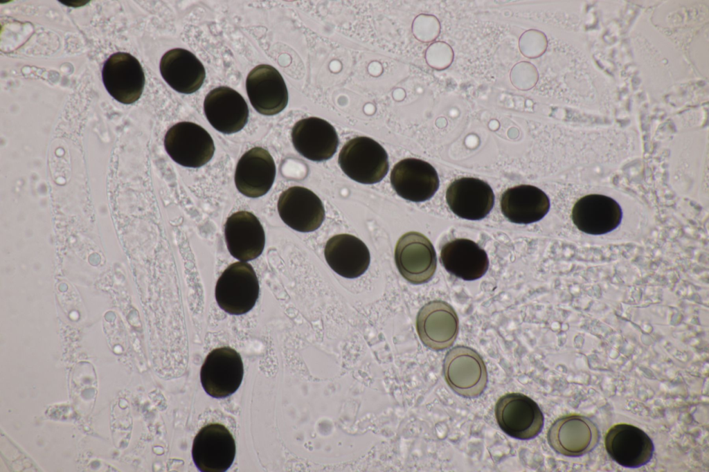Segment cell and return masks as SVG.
Wrapping results in <instances>:
<instances>
[{
    "mask_svg": "<svg viewBox=\"0 0 709 472\" xmlns=\"http://www.w3.org/2000/svg\"><path fill=\"white\" fill-rule=\"evenodd\" d=\"M243 375L241 356L229 347L212 350L200 370L203 388L210 397L219 399L235 392L241 385Z\"/></svg>",
    "mask_w": 709,
    "mask_h": 472,
    "instance_id": "8992f818",
    "label": "cell"
},
{
    "mask_svg": "<svg viewBox=\"0 0 709 472\" xmlns=\"http://www.w3.org/2000/svg\"><path fill=\"white\" fill-rule=\"evenodd\" d=\"M291 140L300 154L316 162L332 158L339 145L334 127L318 117H309L296 122L291 130Z\"/></svg>",
    "mask_w": 709,
    "mask_h": 472,
    "instance_id": "e0dca14e",
    "label": "cell"
},
{
    "mask_svg": "<svg viewBox=\"0 0 709 472\" xmlns=\"http://www.w3.org/2000/svg\"><path fill=\"white\" fill-rule=\"evenodd\" d=\"M440 262L449 273L467 281L481 278L489 267L485 250L474 241L464 238L446 243L441 249Z\"/></svg>",
    "mask_w": 709,
    "mask_h": 472,
    "instance_id": "603a6c76",
    "label": "cell"
},
{
    "mask_svg": "<svg viewBox=\"0 0 709 472\" xmlns=\"http://www.w3.org/2000/svg\"><path fill=\"white\" fill-rule=\"evenodd\" d=\"M500 203L503 215L516 224L538 221L550 208V201L546 193L530 185L508 188L501 195Z\"/></svg>",
    "mask_w": 709,
    "mask_h": 472,
    "instance_id": "d4e9b609",
    "label": "cell"
},
{
    "mask_svg": "<svg viewBox=\"0 0 709 472\" xmlns=\"http://www.w3.org/2000/svg\"><path fill=\"white\" fill-rule=\"evenodd\" d=\"M215 296L219 307L229 314L251 310L259 296L258 280L251 265L241 261L230 264L217 280Z\"/></svg>",
    "mask_w": 709,
    "mask_h": 472,
    "instance_id": "7a4b0ae2",
    "label": "cell"
},
{
    "mask_svg": "<svg viewBox=\"0 0 709 472\" xmlns=\"http://www.w3.org/2000/svg\"><path fill=\"white\" fill-rule=\"evenodd\" d=\"M446 200L457 216L469 220H480L491 211L494 194L485 181L473 177L454 180L447 188Z\"/></svg>",
    "mask_w": 709,
    "mask_h": 472,
    "instance_id": "2e32d148",
    "label": "cell"
},
{
    "mask_svg": "<svg viewBox=\"0 0 709 472\" xmlns=\"http://www.w3.org/2000/svg\"><path fill=\"white\" fill-rule=\"evenodd\" d=\"M548 40L544 33L537 29H529L521 34L519 39V48L521 54L530 59L537 58L546 51Z\"/></svg>",
    "mask_w": 709,
    "mask_h": 472,
    "instance_id": "484cf974",
    "label": "cell"
},
{
    "mask_svg": "<svg viewBox=\"0 0 709 472\" xmlns=\"http://www.w3.org/2000/svg\"><path fill=\"white\" fill-rule=\"evenodd\" d=\"M622 219L619 204L602 194H589L574 205L572 219L581 231L590 235H602L616 228Z\"/></svg>",
    "mask_w": 709,
    "mask_h": 472,
    "instance_id": "44dd1931",
    "label": "cell"
},
{
    "mask_svg": "<svg viewBox=\"0 0 709 472\" xmlns=\"http://www.w3.org/2000/svg\"><path fill=\"white\" fill-rule=\"evenodd\" d=\"M164 146L174 161L194 168L207 163L215 152L210 135L202 127L191 122H180L172 126L165 134Z\"/></svg>",
    "mask_w": 709,
    "mask_h": 472,
    "instance_id": "277c9868",
    "label": "cell"
},
{
    "mask_svg": "<svg viewBox=\"0 0 709 472\" xmlns=\"http://www.w3.org/2000/svg\"><path fill=\"white\" fill-rule=\"evenodd\" d=\"M235 439L222 424L215 423L202 427L192 443V457L197 468L203 472H224L232 465L235 456Z\"/></svg>",
    "mask_w": 709,
    "mask_h": 472,
    "instance_id": "52a82bcc",
    "label": "cell"
},
{
    "mask_svg": "<svg viewBox=\"0 0 709 472\" xmlns=\"http://www.w3.org/2000/svg\"><path fill=\"white\" fill-rule=\"evenodd\" d=\"M605 448L617 464L635 469L647 464L654 454V444L642 429L628 424H618L607 431Z\"/></svg>",
    "mask_w": 709,
    "mask_h": 472,
    "instance_id": "8fae6325",
    "label": "cell"
},
{
    "mask_svg": "<svg viewBox=\"0 0 709 472\" xmlns=\"http://www.w3.org/2000/svg\"><path fill=\"white\" fill-rule=\"evenodd\" d=\"M339 165L351 179L363 184L381 181L388 171L386 151L377 141L367 136L349 140L341 149Z\"/></svg>",
    "mask_w": 709,
    "mask_h": 472,
    "instance_id": "6da1fadb",
    "label": "cell"
},
{
    "mask_svg": "<svg viewBox=\"0 0 709 472\" xmlns=\"http://www.w3.org/2000/svg\"><path fill=\"white\" fill-rule=\"evenodd\" d=\"M324 255L330 268L346 278L361 276L370 262V251L366 245L350 234H339L330 237L325 246Z\"/></svg>",
    "mask_w": 709,
    "mask_h": 472,
    "instance_id": "7402d4cb",
    "label": "cell"
},
{
    "mask_svg": "<svg viewBox=\"0 0 709 472\" xmlns=\"http://www.w3.org/2000/svg\"><path fill=\"white\" fill-rule=\"evenodd\" d=\"M443 372L450 388L464 397L480 396L487 383V372L482 357L468 347L456 346L450 350L444 360Z\"/></svg>",
    "mask_w": 709,
    "mask_h": 472,
    "instance_id": "3957f363",
    "label": "cell"
},
{
    "mask_svg": "<svg viewBox=\"0 0 709 472\" xmlns=\"http://www.w3.org/2000/svg\"><path fill=\"white\" fill-rule=\"evenodd\" d=\"M416 329L425 346L433 350H443L451 347L456 339L458 318L447 302L431 301L419 311Z\"/></svg>",
    "mask_w": 709,
    "mask_h": 472,
    "instance_id": "5bb4252c",
    "label": "cell"
},
{
    "mask_svg": "<svg viewBox=\"0 0 709 472\" xmlns=\"http://www.w3.org/2000/svg\"><path fill=\"white\" fill-rule=\"evenodd\" d=\"M276 176V165L269 152L260 147L246 152L235 172V183L242 194L256 198L267 194Z\"/></svg>",
    "mask_w": 709,
    "mask_h": 472,
    "instance_id": "ffe728a7",
    "label": "cell"
},
{
    "mask_svg": "<svg viewBox=\"0 0 709 472\" xmlns=\"http://www.w3.org/2000/svg\"><path fill=\"white\" fill-rule=\"evenodd\" d=\"M246 89L251 104L261 114H277L287 105L288 91L284 79L271 65L253 68L247 75Z\"/></svg>",
    "mask_w": 709,
    "mask_h": 472,
    "instance_id": "9a60e30c",
    "label": "cell"
},
{
    "mask_svg": "<svg viewBox=\"0 0 709 472\" xmlns=\"http://www.w3.org/2000/svg\"><path fill=\"white\" fill-rule=\"evenodd\" d=\"M278 211L285 224L302 233L318 229L325 215L321 199L314 192L302 186H292L281 193Z\"/></svg>",
    "mask_w": 709,
    "mask_h": 472,
    "instance_id": "7c38bea8",
    "label": "cell"
},
{
    "mask_svg": "<svg viewBox=\"0 0 709 472\" xmlns=\"http://www.w3.org/2000/svg\"><path fill=\"white\" fill-rule=\"evenodd\" d=\"M454 57L453 48L445 42H435L429 47L427 53L429 65L438 70H445L449 67Z\"/></svg>",
    "mask_w": 709,
    "mask_h": 472,
    "instance_id": "83f0119b",
    "label": "cell"
},
{
    "mask_svg": "<svg viewBox=\"0 0 709 472\" xmlns=\"http://www.w3.org/2000/svg\"><path fill=\"white\" fill-rule=\"evenodd\" d=\"M391 183L402 198L422 202L431 199L439 188L435 168L428 162L407 158L397 163L391 172Z\"/></svg>",
    "mask_w": 709,
    "mask_h": 472,
    "instance_id": "4fadbf2b",
    "label": "cell"
},
{
    "mask_svg": "<svg viewBox=\"0 0 709 472\" xmlns=\"http://www.w3.org/2000/svg\"><path fill=\"white\" fill-rule=\"evenodd\" d=\"M160 72L174 90L187 94L199 89L206 78L202 63L193 53L183 48L167 51L161 57Z\"/></svg>",
    "mask_w": 709,
    "mask_h": 472,
    "instance_id": "cb8c5ba5",
    "label": "cell"
},
{
    "mask_svg": "<svg viewBox=\"0 0 709 472\" xmlns=\"http://www.w3.org/2000/svg\"><path fill=\"white\" fill-rule=\"evenodd\" d=\"M600 437L595 424L580 415H568L557 419L547 435L548 442L555 452L572 457L591 452L598 444Z\"/></svg>",
    "mask_w": 709,
    "mask_h": 472,
    "instance_id": "9c48e42d",
    "label": "cell"
},
{
    "mask_svg": "<svg viewBox=\"0 0 709 472\" xmlns=\"http://www.w3.org/2000/svg\"><path fill=\"white\" fill-rule=\"evenodd\" d=\"M102 78L108 93L125 105L137 101L145 85V75L140 62L125 52H117L109 57L102 66Z\"/></svg>",
    "mask_w": 709,
    "mask_h": 472,
    "instance_id": "30bf717a",
    "label": "cell"
},
{
    "mask_svg": "<svg viewBox=\"0 0 709 472\" xmlns=\"http://www.w3.org/2000/svg\"><path fill=\"white\" fill-rule=\"evenodd\" d=\"M204 110L210 124L223 134L237 132L248 121L249 109L245 100L228 87L212 89L204 99Z\"/></svg>",
    "mask_w": 709,
    "mask_h": 472,
    "instance_id": "ac0fdd59",
    "label": "cell"
},
{
    "mask_svg": "<svg viewBox=\"0 0 709 472\" xmlns=\"http://www.w3.org/2000/svg\"><path fill=\"white\" fill-rule=\"evenodd\" d=\"M224 236L230 254L241 262L257 258L264 248L263 227L250 212L238 211L229 216L224 225Z\"/></svg>",
    "mask_w": 709,
    "mask_h": 472,
    "instance_id": "d6986e66",
    "label": "cell"
},
{
    "mask_svg": "<svg viewBox=\"0 0 709 472\" xmlns=\"http://www.w3.org/2000/svg\"><path fill=\"white\" fill-rule=\"evenodd\" d=\"M495 417L500 428L519 439H530L541 431L544 416L537 403L521 393H508L497 401Z\"/></svg>",
    "mask_w": 709,
    "mask_h": 472,
    "instance_id": "5b68a950",
    "label": "cell"
},
{
    "mask_svg": "<svg viewBox=\"0 0 709 472\" xmlns=\"http://www.w3.org/2000/svg\"><path fill=\"white\" fill-rule=\"evenodd\" d=\"M395 262L402 276L415 284L429 281L437 265L432 243L425 235L415 231L408 232L398 239L395 248Z\"/></svg>",
    "mask_w": 709,
    "mask_h": 472,
    "instance_id": "ba28073f",
    "label": "cell"
},
{
    "mask_svg": "<svg viewBox=\"0 0 709 472\" xmlns=\"http://www.w3.org/2000/svg\"><path fill=\"white\" fill-rule=\"evenodd\" d=\"M512 84L519 90L528 91L532 89L539 80L536 66L527 61L515 64L510 73Z\"/></svg>",
    "mask_w": 709,
    "mask_h": 472,
    "instance_id": "4316f807",
    "label": "cell"
}]
</instances>
